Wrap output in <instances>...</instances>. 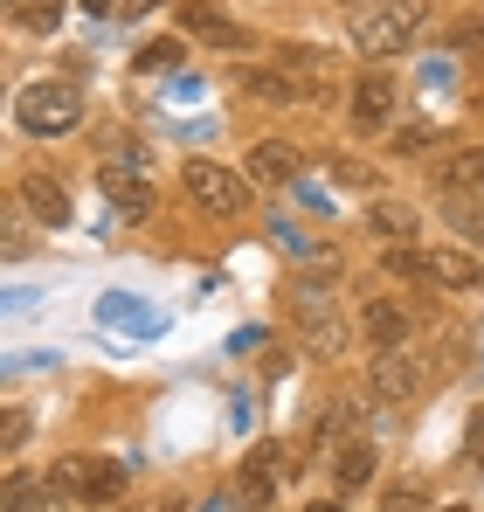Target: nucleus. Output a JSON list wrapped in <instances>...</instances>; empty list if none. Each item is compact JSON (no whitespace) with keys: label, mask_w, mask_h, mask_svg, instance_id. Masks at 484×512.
Masks as SVG:
<instances>
[{"label":"nucleus","mask_w":484,"mask_h":512,"mask_svg":"<svg viewBox=\"0 0 484 512\" xmlns=\"http://www.w3.org/2000/svg\"><path fill=\"white\" fill-rule=\"evenodd\" d=\"M332 270L339 263H312L298 284H284V305H291V326L312 353H339L346 326H339V291H332Z\"/></svg>","instance_id":"obj_1"},{"label":"nucleus","mask_w":484,"mask_h":512,"mask_svg":"<svg viewBox=\"0 0 484 512\" xmlns=\"http://www.w3.org/2000/svg\"><path fill=\"white\" fill-rule=\"evenodd\" d=\"M388 277L408 284H429V291H484V263L471 250H450V243H408V250L381 256Z\"/></svg>","instance_id":"obj_2"},{"label":"nucleus","mask_w":484,"mask_h":512,"mask_svg":"<svg viewBox=\"0 0 484 512\" xmlns=\"http://www.w3.org/2000/svg\"><path fill=\"white\" fill-rule=\"evenodd\" d=\"M14 125L28 139H70L83 125V90L63 84V77H42V84H21L14 97Z\"/></svg>","instance_id":"obj_3"},{"label":"nucleus","mask_w":484,"mask_h":512,"mask_svg":"<svg viewBox=\"0 0 484 512\" xmlns=\"http://www.w3.org/2000/svg\"><path fill=\"white\" fill-rule=\"evenodd\" d=\"M415 35H422V0H367V7L353 14V49L374 56V63L402 56Z\"/></svg>","instance_id":"obj_4"},{"label":"nucleus","mask_w":484,"mask_h":512,"mask_svg":"<svg viewBox=\"0 0 484 512\" xmlns=\"http://www.w3.org/2000/svg\"><path fill=\"white\" fill-rule=\"evenodd\" d=\"M180 187H187V201L194 208H208L215 222H242L249 215V173H236V167H222V160H187L180 167Z\"/></svg>","instance_id":"obj_5"},{"label":"nucleus","mask_w":484,"mask_h":512,"mask_svg":"<svg viewBox=\"0 0 484 512\" xmlns=\"http://www.w3.org/2000/svg\"><path fill=\"white\" fill-rule=\"evenodd\" d=\"M49 492H56L63 506H111V499L125 492V464H118V457H63V464L49 471Z\"/></svg>","instance_id":"obj_6"},{"label":"nucleus","mask_w":484,"mask_h":512,"mask_svg":"<svg viewBox=\"0 0 484 512\" xmlns=\"http://www.w3.org/2000/svg\"><path fill=\"white\" fill-rule=\"evenodd\" d=\"M395 104H402L395 70H360V84H353V97H346V125H353L360 139L395 132Z\"/></svg>","instance_id":"obj_7"},{"label":"nucleus","mask_w":484,"mask_h":512,"mask_svg":"<svg viewBox=\"0 0 484 512\" xmlns=\"http://www.w3.org/2000/svg\"><path fill=\"white\" fill-rule=\"evenodd\" d=\"M284 478H291L284 450H277V443H256V450L236 464V506L242 512H270L277 499H284Z\"/></svg>","instance_id":"obj_8"},{"label":"nucleus","mask_w":484,"mask_h":512,"mask_svg":"<svg viewBox=\"0 0 484 512\" xmlns=\"http://www.w3.org/2000/svg\"><path fill=\"white\" fill-rule=\"evenodd\" d=\"M429 381H436V367H429L422 346H388V353H374V402H415Z\"/></svg>","instance_id":"obj_9"},{"label":"nucleus","mask_w":484,"mask_h":512,"mask_svg":"<svg viewBox=\"0 0 484 512\" xmlns=\"http://www.w3.org/2000/svg\"><path fill=\"white\" fill-rule=\"evenodd\" d=\"M97 180H104V201H111V215H118V222H146V215H153V180H146L139 160H125V167L111 160Z\"/></svg>","instance_id":"obj_10"},{"label":"nucleus","mask_w":484,"mask_h":512,"mask_svg":"<svg viewBox=\"0 0 484 512\" xmlns=\"http://www.w3.org/2000/svg\"><path fill=\"white\" fill-rule=\"evenodd\" d=\"M21 201H28V215H35V222H49V229H63V222H70V187H63V180H56V173H21Z\"/></svg>","instance_id":"obj_11"},{"label":"nucleus","mask_w":484,"mask_h":512,"mask_svg":"<svg viewBox=\"0 0 484 512\" xmlns=\"http://www.w3.org/2000/svg\"><path fill=\"white\" fill-rule=\"evenodd\" d=\"M408 333H415V319H408L395 298H374V305L360 312V340L374 346V353H388V346H408Z\"/></svg>","instance_id":"obj_12"},{"label":"nucleus","mask_w":484,"mask_h":512,"mask_svg":"<svg viewBox=\"0 0 484 512\" xmlns=\"http://www.w3.org/2000/svg\"><path fill=\"white\" fill-rule=\"evenodd\" d=\"M374 464H381V450H374L367 436H346V443L332 450V485H339V499H346V492H360V485L374 478Z\"/></svg>","instance_id":"obj_13"},{"label":"nucleus","mask_w":484,"mask_h":512,"mask_svg":"<svg viewBox=\"0 0 484 512\" xmlns=\"http://www.w3.org/2000/svg\"><path fill=\"white\" fill-rule=\"evenodd\" d=\"M249 180H277V187H298V180H305V153H298V146H284V139H263V146L249 153Z\"/></svg>","instance_id":"obj_14"},{"label":"nucleus","mask_w":484,"mask_h":512,"mask_svg":"<svg viewBox=\"0 0 484 512\" xmlns=\"http://www.w3.org/2000/svg\"><path fill=\"white\" fill-rule=\"evenodd\" d=\"M436 194H464V201H478V194H484V146L450 153V160L436 167Z\"/></svg>","instance_id":"obj_15"},{"label":"nucleus","mask_w":484,"mask_h":512,"mask_svg":"<svg viewBox=\"0 0 484 512\" xmlns=\"http://www.w3.org/2000/svg\"><path fill=\"white\" fill-rule=\"evenodd\" d=\"M415 229H422V215H415L408 201H374V208H367V236H381L388 250H408Z\"/></svg>","instance_id":"obj_16"},{"label":"nucleus","mask_w":484,"mask_h":512,"mask_svg":"<svg viewBox=\"0 0 484 512\" xmlns=\"http://www.w3.org/2000/svg\"><path fill=\"white\" fill-rule=\"evenodd\" d=\"M97 319L104 326H132V333H160V319L132 298V291H111V298H97Z\"/></svg>","instance_id":"obj_17"},{"label":"nucleus","mask_w":484,"mask_h":512,"mask_svg":"<svg viewBox=\"0 0 484 512\" xmlns=\"http://www.w3.org/2000/svg\"><path fill=\"white\" fill-rule=\"evenodd\" d=\"M180 28H194V35L222 42V49H242V42H249L236 21H222V14H215V7H201V0H194V7H180Z\"/></svg>","instance_id":"obj_18"},{"label":"nucleus","mask_w":484,"mask_h":512,"mask_svg":"<svg viewBox=\"0 0 484 512\" xmlns=\"http://www.w3.org/2000/svg\"><path fill=\"white\" fill-rule=\"evenodd\" d=\"M28 250H35L28 215H21V208H7V194H0V256H28Z\"/></svg>","instance_id":"obj_19"},{"label":"nucleus","mask_w":484,"mask_h":512,"mask_svg":"<svg viewBox=\"0 0 484 512\" xmlns=\"http://www.w3.org/2000/svg\"><path fill=\"white\" fill-rule=\"evenodd\" d=\"M180 56H187L180 35H160V42H146V49L132 56V70H153V77H160V70H180Z\"/></svg>","instance_id":"obj_20"},{"label":"nucleus","mask_w":484,"mask_h":512,"mask_svg":"<svg viewBox=\"0 0 484 512\" xmlns=\"http://www.w3.org/2000/svg\"><path fill=\"white\" fill-rule=\"evenodd\" d=\"M450 56H484V14H464L450 28Z\"/></svg>","instance_id":"obj_21"},{"label":"nucleus","mask_w":484,"mask_h":512,"mask_svg":"<svg viewBox=\"0 0 484 512\" xmlns=\"http://www.w3.org/2000/svg\"><path fill=\"white\" fill-rule=\"evenodd\" d=\"M28 443V409H0V457H14Z\"/></svg>","instance_id":"obj_22"},{"label":"nucleus","mask_w":484,"mask_h":512,"mask_svg":"<svg viewBox=\"0 0 484 512\" xmlns=\"http://www.w3.org/2000/svg\"><path fill=\"white\" fill-rule=\"evenodd\" d=\"M42 367H56V353H0V381H14V374H42Z\"/></svg>","instance_id":"obj_23"},{"label":"nucleus","mask_w":484,"mask_h":512,"mask_svg":"<svg viewBox=\"0 0 484 512\" xmlns=\"http://www.w3.org/2000/svg\"><path fill=\"white\" fill-rule=\"evenodd\" d=\"M21 21H28L35 35H49V28L63 21V0H28V7H21Z\"/></svg>","instance_id":"obj_24"},{"label":"nucleus","mask_w":484,"mask_h":512,"mask_svg":"<svg viewBox=\"0 0 484 512\" xmlns=\"http://www.w3.org/2000/svg\"><path fill=\"white\" fill-rule=\"evenodd\" d=\"M395 146H402V153H422V146H436V125H429V118H415V125H402V132H395Z\"/></svg>","instance_id":"obj_25"},{"label":"nucleus","mask_w":484,"mask_h":512,"mask_svg":"<svg viewBox=\"0 0 484 512\" xmlns=\"http://www.w3.org/2000/svg\"><path fill=\"white\" fill-rule=\"evenodd\" d=\"M422 84H429V90L457 84V56H429V63H422Z\"/></svg>","instance_id":"obj_26"},{"label":"nucleus","mask_w":484,"mask_h":512,"mask_svg":"<svg viewBox=\"0 0 484 512\" xmlns=\"http://www.w3.org/2000/svg\"><path fill=\"white\" fill-rule=\"evenodd\" d=\"M35 305H42V291H0V319L7 312H35Z\"/></svg>","instance_id":"obj_27"},{"label":"nucleus","mask_w":484,"mask_h":512,"mask_svg":"<svg viewBox=\"0 0 484 512\" xmlns=\"http://www.w3.org/2000/svg\"><path fill=\"white\" fill-rule=\"evenodd\" d=\"M464 457H471V464H484V409L471 416V436H464Z\"/></svg>","instance_id":"obj_28"},{"label":"nucleus","mask_w":484,"mask_h":512,"mask_svg":"<svg viewBox=\"0 0 484 512\" xmlns=\"http://www.w3.org/2000/svg\"><path fill=\"white\" fill-rule=\"evenodd\" d=\"M381 512H429V506H422V492L408 485V492H395V499H388V506H381Z\"/></svg>","instance_id":"obj_29"},{"label":"nucleus","mask_w":484,"mask_h":512,"mask_svg":"<svg viewBox=\"0 0 484 512\" xmlns=\"http://www.w3.org/2000/svg\"><path fill=\"white\" fill-rule=\"evenodd\" d=\"M160 0H118V21H139V14H153Z\"/></svg>","instance_id":"obj_30"},{"label":"nucleus","mask_w":484,"mask_h":512,"mask_svg":"<svg viewBox=\"0 0 484 512\" xmlns=\"http://www.w3.org/2000/svg\"><path fill=\"white\" fill-rule=\"evenodd\" d=\"M256 346H263V333H256V326H242L236 340H229V353H256Z\"/></svg>","instance_id":"obj_31"},{"label":"nucleus","mask_w":484,"mask_h":512,"mask_svg":"<svg viewBox=\"0 0 484 512\" xmlns=\"http://www.w3.org/2000/svg\"><path fill=\"white\" fill-rule=\"evenodd\" d=\"M83 7H90V14H111V7H118V0H83Z\"/></svg>","instance_id":"obj_32"},{"label":"nucleus","mask_w":484,"mask_h":512,"mask_svg":"<svg viewBox=\"0 0 484 512\" xmlns=\"http://www.w3.org/2000/svg\"><path fill=\"white\" fill-rule=\"evenodd\" d=\"M429 512H471V506H464V499H450V506H429Z\"/></svg>","instance_id":"obj_33"},{"label":"nucleus","mask_w":484,"mask_h":512,"mask_svg":"<svg viewBox=\"0 0 484 512\" xmlns=\"http://www.w3.org/2000/svg\"><path fill=\"white\" fill-rule=\"evenodd\" d=\"M305 512H339V499H319V506H305Z\"/></svg>","instance_id":"obj_34"},{"label":"nucleus","mask_w":484,"mask_h":512,"mask_svg":"<svg viewBox=\"0 0 484 512\" xmlns=\"http://www.w3.org/2000/svg\"><path fill=\"white\" fill-rule=\"evenodd\" d=\"M471 111H478V118H484V90H478V97H471Z\"/></svg>","instance_id":"obj_35"},{"label":"nucleus","mask_w":484,"mask_h":512,"mask_svg":"<svg viewBox=\"0 0 484 512\" xmlns=\"http://www.w3.org/2000/svg\"><path fill=\"white\" fill-rule=\"evenodd\" d=\"M153 512H180V506H153Z\"/></svg>","instance_id":"obj_36"},{"label":"nucleus","mask_w":484,"mask_h":512,"mask_svg":"<svg viewBox=\"0 0 484 512\" xmlns=\"http://www.w3.org/2000/svg\"><path fill=\"white\" fill-rule=\"evenodd\" d=\"M346 7H367V0H346Z\"/></svg>","instance_id":"obj_37"},{"label":"nucleus","mask_w":484,"mask_h":512,"mask_svg":"<svg viewBox=\"0 0 484 512\" xmlns=\"http://www.w3.org/2000/svg\"><path fill=\"white\" fill-rule=\"evenodd\" d=\"M14 7H28V0H14Z\"/></svg>","instance_id":"obj_38"},{"label":"nucleus","mask_w":484,"mask_h":512,"mask_svg":"<svg viewBox=\"0 0 484 512\" xmlns=\"http://www.w3.org/2000/svg\"><path fill=\"white\" fill-rule=\"evenodd\" d=\"M0 512H14V506H0Z\"/></svg>","instance_id":"obj_39"}]
</instances>
